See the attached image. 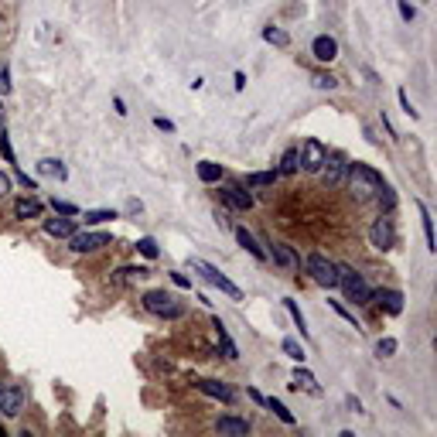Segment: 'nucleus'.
<instances>
[{"mask_svg":"<svg viewBox=\"0 0 437 437\" xmlns=\"http://www.w3.org/2000/svg\"><path fill=\"white\" fill-rule=\"evenodd\" d=\"M393 352H396V338H379V342H376V356H379V359H389Z\"/></svg>","mask_w":437,"mask_h":437,"instance_id":"c9c22d12","label":"nucleus"},{"mask_svg":"<svg viewBox=\"0 0 437 437\" xmlns=\"http://www.w3.org/2000/svg\"><path fill=\"white\" fill-rule=\"evenodd\" d=\"M154 127L164 130V133H175V123H171V120H164V116H154Z\"/></svg>","mask_w":437,"mask_h":437,"instance_id":"79ce46f5","label":"nucleus"},{"mask_svg":"<svg viewBox=\"0 0 437 437\" xmlns=\"http://www.w3.org/2000/svg\"><path fill=\"white\" fill-rule=\"evenodd\" d=\"M212 328H215V335H219V342H222V352H226V359H239V349L232 345L229 332H226V325H222L219 318H212Z\"/></svg>","mask_w":437,"mask_h":437,"instance_id":"4be33fe9","label":"nucleus"},{"mask_svg":"<svg viewBox=\"0 0 437 437\" xmlns=\"http://www.w3.org/2000/svg\"><path fill=\"white\" fill-rule=\"evenodd\" d=\"M109 243H113L109 232H72V236H69L72 253H96V250H103Z\"/></svg>","mask_w":437,"mask_h":437,"instance_id":"6e6552de","label":"nucleus"},{"mask_svg":"<svg viewBox=\"0 0 437 437\" xmlns=\"http://www.w3.org/2000/svg\"><path fill=\"white\" fill-rule=\"evenodd\" d=\"M297 171H301V151H297V147H287V154H283L277 175H297Z\"/></svg>","mask_w":437,"mask_h":437,"instance_id":"b1692460","label":"nucleus"},{"mask_svg":"<svg viewBox=\"0 0 437 437\" xmlns=\"http://www.w3.org/2000/svg\"><path fill=\"white\" fill-rule=\"evenodd\" d=\"M304 270L311 274V281L321 283V287H338V263H332L328 257H321V253H311L304 260Z\"/></svg>","mask_w":437,"mask_h":437,"instance_id":"20e7f679","label":"nucleus"},{"mask_svg":"<svg viewBox=\"0 0 437 437\" xmlns=\"http://www.w3.org/2000/svg\"><path fill=\"white\" fill-rule=\"evenodd\" d=\"M372 297L379 301V308H383L386 314H400V311H403V294H400V290H376Z\"/></svg>","mask_w":437,"mask_h":437,"instance_id":"f3484780","label":"nucleus"},{"mask_svg":"<svg viewBox=\"0 0 437 437\" xmlns=\"http://www.w3.org/2000/svg\"><path fill=\"white\" fill-rule=\"evenodd\" d=\"M332 308L338 311V314H342V318H345V321H352V325H356V318H352V314H349V311L342 308V304H338V301H332Z\"/></svg>","mask_w":437,"mask_h":437,"instance_id":"de8ad7c7","label":"nucleus"},{"mask_svg":"<svg viewBox=\"0 0 437 437\" xmlns=\"http://www.w3.org/2000/svg\"><path fill=\"white\" fill-rule=\"evenodd\" d=\"M82 219H86L89 226H100V222H113L116 212H113V208H93V212H82Z\"/></svg>","mask_w":437,"mask_h":437,"instance_id":"a878e982","label":"nucleus"},{"mask_svg":"<svg viewBox=\"0 0 437 437\" xmlns=\"http://www.w3.org/2000/svg\"><path fill=\"white\" fill-rule=\"evenodd\" d=\"M151 270L147 267H120L116 270V277H113V283H123V281H137V277H147Z\"/></svg>","mask_w":437,"mask_h":437,"instance_id":"bb28decb","label":"nucleus"},{"mask_svg":"<svg viewBox=\"0 0 437 437\" xmlns=\"http://www.w3.org/2000/svg\"><path fill=\"white\" fill-rule=\"evenodd\" d=\"M45 232L55 236V239H69L76 232V222L72 219H45Z\"/></svg>","mask_w":437,"mask_h":437,"instance_id":"6ab92c4d","label":"nucleus"},{"mask_svg":"<svg viewBox=\"0 0 437 437\" xmlns=\"http://www.w3.org/2000/svg\"><path fill=\"white\" fill-rule=\"evenodd\" d=\"M195 386H199L202 393H208V396L222 400V403H232V400H236V393H232V389H229L226 383H219V379H199Z\"/></svg>","mask_w":437,"mask_h":437,"instance_id":"dca6fc26","label":"nucleus"},{"mask_svg":"<svg viewBox=\"0 0 437 437\" xmlns=\"http://www.w3.org/2000/svg\"><path fill=\"white\" fill-rule=\"evenodd\" d=\"M232 82H236V89H246V76H243V72H236V79H232Z\"/></svg>","mask_w":437,"mask_h":437,"instance_id":"09e8293b","label":"nucleus"},{"mask_svg":"<svg viewBox=\"0 0 437 437\" xmlns=\"http://www.w3.org/2000/svg\"><path fill=\"white\" fill-rule=\"evenodd\" d=\"M396 96H400V106H403V113H407V116H413V120H417V109H413L410 96H407V89H400V93H396Z\"/></svg>","mask_w":437,"mask_h":437,"instance_id":"ea45409f","label":"nucleus"},{"mask_svg":"<svg viewBox=\"0 0 437 437\" xmlns=\"http://www.w3.org/2000/svg\"><path fill=\"white\" fill-rule=\"evenodd\" d=\"M188 267H191L195 274H202V281H206V283L219 287L222 294H229L232 301H243V290H239V287H236V283H232L229 277H226V274H219V270H215L212 263H206V260H195V257H191V260H188Z\"/></svg>","mask_w":437,"mask_h":437,"instance_id":"7ed1b4c3","label":"nucleus"},{"mask_svg":"<svg viewBox=\"0 0 437 437\" xmlns=\"http://www.w3.org/2000/svg\"><path fill=\"white\" fill-rule=\"evenodd\" d=\"M21 407H25V389L18 383L0 386V413H4V417H18Z\"/></svg>","mask_w":437,"mask_h":437,"instance_id":"9d476101","label":"nucleus"},{"mask_svg":"<svg viewBox=\"0 0 437 437\" xmlns=\"http://www.w3.org/2000/svg\"><path fill=\"white\" fill-rule=\"evenodd\" d=\"M294 389H308V393H314V396H318V393H321V386H318V379H314V376H311L308 369H294Z\"/></svg>","mask_w":437,"mask_h":437,"instance_id":"5701e85b","label":"nucleus"},{"mask_svg":"<svg viewBox=\"0 0 437 437\" xmlns=\"http://www.w3.org/2000/svg\"><path fill=\"white\" fill-rule=\"evenodd\" d=\"M7 191H11V175H4V171H0V199H4Z\"/></svg>","mask_w":437,"mask_h":437,"instance_id":"c03bdc74","label":"nucleus"},{"mask_svg":"<svg viewBox=\"0 0 437 437\" xmlns=\"http://www.w3.org/2000/svg\"><path fill=\"white\" fill-rule=\"evenodd\" d=\"M281 349H283V352H287V356H290L294 362H304V359H308V356H304V349H301V342H294V338H283Z\"/></svg>","mask_w":437,"mask_h":437,"instance_id":"2f4dec72","label":"nucleus"},{"mask_svg":"<svg viewBox=\"0 0 437 437\" xmlns=\"http://www.w3.org/2000/svg\"><path fill=\"white\" fill-rule=\"evenodd\" d=\"M144 308L151 311V314H157V318H181V314H184V308H181L168 290H147V294H144Z\"/></svg>","mask_w":437,"mask_h":437,"instance_id":"39448f33","label":"nucleus"},{"mask_svg":"<svg viewBox=\"0 0 437 437\" xmlns=\"http://www.w3.org/2000/svg\"><path fill=\"white\" fill-rule=\"evenodd\" d=\"M236 239H239V246H243V250H250V257H253V260H260V263H267V260H270V257H267V250L257 243V236H253V232H246L243 226H236Z\"/></svg>","mask_w":437,"mask_h":437,"instance_id":"2eb2a0df","label":"nucleus"},{"mask_svg":"<svg viewBox=\"0 0 437 437\" xmlns=\"http://www.w3.org/2000/svg\"><path fill=\"white\" fill-rule=\"evenodd\" d=\"M263 38L270 41V45H277V48H287L290 45V38H287V31H281V27H263Z\"/></svg>","mask_w":437,"mask_h":437,"instance_id":"cd10ccee","label":"nucleus"},{"mask_svg":"<svg viewBox=\"0 0 437 437\" xmlns=\"http://www.w3.org/2000/svg\"><path fill=\"white\" fill-rule=\"evenodd\" d=\"M338 287H342L345 297L356 301V304H369V301H372V287L362 281L352 267H345V263H338Z\"/></svg>","mask_w":437,"mask_h":437,"instance_id":"f03ea898","label":"nucleus"},{"mask_svg":"<svg viewBox=\"0 0 437 437\" xmlns=\"http://www.w3.org/2000/svg\"><path fill=\"white\" fill-rule=\"evenodd\" d=\"M417 212H420V226H424V239H427V250L434 253L437 243H434V219H431V212H427V206L424 202H417Z\"/></svg>","mask_w":437,"mask_h":437,"instance_id":"412c9836","label":"nucleus"},{"mask_svg":"<svg viewBox=\"0 0 437 437\" xmlns=\"http://www.w3.org/2000/svg\"><path fill=\"white\" fill-rule=\"evenodd\" d=\"M14 215H18V219H38V215H41V202L25 195V199L14 202Z\"/></svg>","mask_w":437,"mask_h":437,"instance_id":"aec40b11","label":"nucleus"},{"mask_svg":"<svg viewBox=\"0 0 437 437\" xmlns=\"http://www.w3.org/2000/svg\"><path fill=\"white\" fill-rule=\"evenodd\" d=\"M219 178H222V164H215V161H202V164H199V181L215 184Z\"/></svg>","mask_w":437,"mask_h":437,"instance_id":"393cba45","label":"nucleus"},{"mask_svg":"<svg viewBox=\"0 0 437 437\" xmlns=\"http://www.w3.org/2000/svg\"><path fill=\"white\" fill-rule=\"evenodd\" d=\"M215 434L246 437L250 434V420H243V417H219V420H215Z\"/></svg>","mask_w":437,"mask_h":437,"instance_id":"ddd939ff","label":"nucleus"},{"mask_svg":"<svg viewBox=\"0 0 437 437\" xmlns=\"http://www.w3.org/2000/svg\"><path fill=\"white\" fill-rule=\"evenodd\" d=\"M0 93H11V72H7V65H0Z\"/></svg>","mask_w":437,"mask_h":437,"instance_id":"a19ab883","label":"nucleus"},{"mask_svg":"<svg viewBox=\"0 0 437 437\" xmlns=\"http://www.w3.org/2000/svg\"><path fill=\"white\" fill-rule=\"evenodd\" d=\"M372 202H379L383 212H393V206H396V195H393V188H389V184H383V188L376 191V199H372Z\"/></svg>","mask_w":437,"mask_h":437,"instance_id":"c756f323","label":"nucleus"},{"mask_svg":"<svg viewBox=\"0 0 437 437\" xmlns=\"http://www.w3.org/2000/svg\"><path fill=\"white\" fill-rule=\"evenodd\" d=\"M283 308H287V314L294 318V325L301 328V335H308V321H304V314H301V308H297L294 301H283Z\"/></svg>","mask_w":437,"mask_h":437,"instance_id":"473e14b6","label":"nucleus"},{"mask_svg":"<svg viewBox=\"0 0 437 437\" xmlns=\"http://www.w3.org/2000/svg\"><path fill=\"white\" fill-rule=\"evenodd\" d=\"M345 403H349V410H356V413L362 410V403H359V400H356V396H349V400H345Z\"/></svg>","mask_w":437,"mask_h":437,"instance_id":"8fccbe9b","label":"nucleus"},{"mask_svg":"<svg viewBox=\"0 0 437 437\" xmlns=\"http://www.w3.org/2000/svg\"><path fill=\"white\" fill-rule=\"evenodd\" d=\"M267 246H270V250H267V257H274L277 263H281V267H287V270L301 267V257H297V253H294V250H290L287 243H274V239H270Z\"/></svg>","mask_w":437,"mask_h":437,"instance_id":"f8f14e48","label":"nucleus"},{"mask_svg":"<svg viewBox=\"0 0 437 437\" xmlns=\"http://www.w3.org/2000/svg\"><path fill=\"white\" fill-rule=\"evenodd\" d=\"M297 151H301V168L311 171V175H318V168H321V164H325V157H328V147H325L321 140H314V137H308Z\"/></svg>","mask_w":437,"mask_h":437,"instance_id":"1a4fd4ad","label":"nucleus"},{"mask_svg":"<svg viewBox=\"0 0 437 437\" xmlns=\"http://www.w3.org/2000/svg\"><path fill=\"white\" fill-rule=\"evenodd\" d=\"M396 11H400V18H403L407 25H410L413 18H417V11H413V7H410V4H407V0H396Z\"/></svg>","mask_w":437,"mask_h":437,"instance_id":"58836bf2","label":"nucleus"},{"mask_svg":"<svg viewBox=\"0 0 437 437\" xmlns=\"http://www.w3.org/2000/svg\"><path fill=\"white\" fill-rule=\"evenodd\" d=\"M52 208L58 212V215H79V206H72V202H62V199H52Z\"/></svg>","mask_w":437,"mask_h":437,"instance_id":"4c0bfd02","label":"nucleus"},{"mask_svg":"<svg viewBox=\"0 0 437 437\" xmlns=\"http://www.w3.org/2000/svg\"><path fill=\"white\" fill-rule=\"evenodd\" d=\"M0 127H4V103H0Z\"/></svg>","mask_w":437,"mask_h":437,"instance_id":"3c124183","label":"nucleus"},{"mask_svg":"<svg viewBox=\"0 0 437 437\" xmlns=\"http://www.w3.org/2000/svg\"><path fill=\"white\" fill-rule=\"evenodd\" d=\"M318 175H321V181H325L328 188H342L345 178H349V157L345 154H328L325 157V164L318 168Z\"/></svg>","mask_w":437,"mask_h":437,"instance_id":"423d86ee","label":"nucleus"},{"mask_svg":"<svg viewBox=\"0 0 437 437\" xmlns=\"http://www.w3.org/2000/svg\"><path fill=\"white\" fill-rule=\"evenodd\" d=\"M369 243L376 246V250H393L396 246V229H393V219H389V212L386 215H379L372 226H369Z\"/></svg>","mask_w":437,"mask_h":437,"instance_id":"0eeeda50","label":"nucleus"},{"mask_svg":"<svg viewBox=\"0 0 437 437\" xmlns=\"http://www.w3.org/2000/svg\"><path fill=\"white\" fill-rule=\"evenodd\" d=\"M311 52H314L318 62H332V58H338V41H335L332 34H318L311 41Z\"/></svg>","mask_w":437,"mask_h":437,"instance_id":"4468645a","label":"nucleus"},{"mask_svg":"<svg viewBox=\"0 0 437 437\" xmlns=\"http://www.w3.org/2000/svg\"><path fill=\"white\" fill-rule=\"evenodd\" d=\"M18 181H21V184H25V188H31V191H34V188H38V184H34V178H27L25 171H18Z\"/></svg>","mask_w":437,"mask_h":437,"instance_id":"49530a36","label":"nucleus"},{"mask_svg":"<svg viewBox=\"0 0 437 437\" xmlns=\"http://www.w3.org/2000/svg\"><path fill=\"white\" fill-rule=\"evenodd\" d=\"M0 154L7 164H14V147H11V137H7V130L0 127Z\"/></svg>","mask_w":437,"mask_h":437,"instance_id":"e433bc0d","label":"nucleus"},{"mask_svg":"<svg viewBox=\"0 0 437 437\" xmlns=\"http://www.w3.org/2000/svg\"><path fill=\"white\" fill-rule=\"evenodd\" d=\"M215 222H219V229H229V215L219 212V208H215Z\"/></svg>","mask_w":437,"mask_h":437,"instance_id":"a18cd8bd","label":"nucleus"},{"mask_svg":"<svg viewBox=\"0 0 437 437\" xmlns=\"http://www.w3.org/2000/svg\"><path fill=\"white\" fill-rule=\"evenodd\" d=\"M277 181V171H257V175H246V184L250 188H263V184H274Z\"/></svg>","mask_w":437,"mask_h":437,"instance_id":"7c9ffc66","label":"nucleus"},{"mask_svg":"<svg viewBox=\"0 0 437 437\" xmlns=\"http://www.w3.org/2000/svg\"><path fill=\"white\" fill-rule=\"evenodd\" d=\"M38 175H41V178H55V181H65V178H69L65 164H62V161H55V157L38 161Z\"/></svg>","mask_w":437,"mask_h":437,"instance_id":"a211bd4d","label":"nucleus"},{"mask_svg":"<svg viewBox=\"0 0 437 437\" xmlns=\"http://www.w3.org/2000/svg\"><path fill=\"white\" fill-rule=\"evenodd\" d=\"M311 82H314L318 89H335V86H338V79H335L332 72H314V76H311Z\"/></svg>","mask_w":437,"mask_h":437,"instance_id":"f704fd0d","label":"nucleus"},{"mask_svg":"<svg viewBox=\"0 0 437 437\" xmlns=\"http://www.w3.org/2000/svg\"><path fill=\"white\" fill-rule=\"evenodd\" d=\"M263 407H267V410H274L277 413V417H281L283 424H294V413L287 410V407H283L281 400H277V396H270V400H263Z\"/></svg>","mask_w":437,"mask_h":437,"instance_id":"c85d7f7f","label":"nucleus"},{"mask_svg":"<svg viewBox=\"0 0 437 437\" xmlns=\"http://www.w3.org/2000/svg\"><path fill=\"white\" fill-rule=\"evenodd\" d=\"M219 195H222V202H226L229 208H236V212H250V208H253V195L243 191L239 184H226Z\"/></svg>","mask_w":437,"mask_h":437,"instance_id":"9b49d317","label":"nucleus"},{"mask_svg":"<svg viewBox=\"0 0 437 437\" xmlns=\"http://www.w3.org/2000/svg\"><path fill=\"white\" fill-rule=\"evenodd\" d=\"M137 253H140V257H147V260H154V257H157V243L151 239V236L137 239Z\"/></svg>","mask_w":437,"mask_h":437,"instance_id":"72a5a7b5","label":"nucleus"},{"mask_svg":"<svg viewBox=\"0 0 437 437\" xmlns=\"http://www.w3.org/2000/svg\"><path fill=\"white\" fill-rule=\"evenodd\" d=\"M171 281L178 283V287H184V290H191V281H188V277H184V274H178V270H175V274H171Z\"/></svg>","mask_w":437,"mask_h":437,"instance_id":"37998d69","label":"nucleus"},{"mask_svg":"<svg viewBox=\"0 0 437 437\" xmlns=\"http://www.w3.org/2000/svg\"><path fill=\"white\" fill-rule=\"evenodd\" d=\"M345 181H349V188H352V199H356V202H372V199H376V191L386 184L383 175H379L376 168L362 164V161L349 164V178H345Z\"/></svg>","mask_w":437,"mask_h":437,"instance_id":"f257e3e1","label":"nucleus"}]
</instances>
